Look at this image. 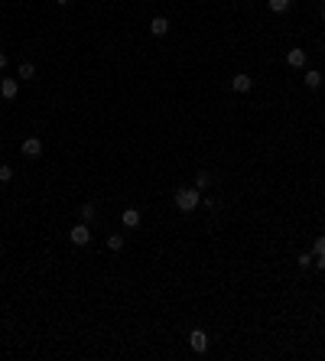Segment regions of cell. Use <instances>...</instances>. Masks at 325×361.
I'll return each mask as SVG.
<instances>
[{"label":"cell","mask_w":325,"mask_h":361,"mask_svg":"<svg viewBox=\"0 0 325 361\" xmlns=\"http://www.w3.org/2000/svg\"><path fill=\"white\" fill-rule=\"evenodd\" d=\"M199 202H202V196H199V189H195V186H182V189H176V208H179L182 215L195 212V208H199Z\"/></svg>","instance_id":"cell-1"},{"label":"cell","mask_w":325,"mask_h":361,"mask_svg":"<svg viewBox=\"0 0 325 361\" xmlns=\"http://www.w3.org/2000/svg\"><path fill=\"white\" fill-rule=\"evenodd\" d=\"M69 241H72V244H78V247L91 241V231H88V225H85V221H81V225H75V228L69 231Z\"/></svg>","instance_id":"cell-2"},{"label":"cell","mask_w":325,"mask_h":361,"mask_svg":"<svg viewBox=\"0 0 325 361\" xmlns=\"http://www.w3.org/2000/svg\"><path fill=\"white\" fill-rule=\"evenodd\" d=\"M189 345H192V352H205V348H208V335H205V332L202 329H192L189 332Z\"/></svg>","instance_id":"cell-3"},{"label":"cell","mask_w":325,"mask_h":361,"mask_svg":"<svg viewBox=\"0 0 325 361\" xmlns=\"http://www.w3.org/2000/svg\"><path fill=\"white\" fill-rule=\"evenodd\" d=\"M23 157H42V140H39V137H26L23 140Z\"/></svg>","instance_id":"cell-4"},{"label":"cell","mask_w":325,"mask_h":361,"mask_svg":"<svg viewBox=\"0 0 325 361\" xmlns=\"http://www.w3.org/2000/svg\"><path fill=\"white\" fill-rule=\"evenodd\" d=\"M0 94H3L7 101H13L16 94H20V85H16V79H3V81H0Z\"/></svg>","instance_id":"cell-5"},{"label":"cell","mask_w":325,"mask_h":361,"mask_svg":"<svg viewBox=\"0 0 325 361\" xmlns=\"http://www.w3.org/2000/svg\"><path fill=\"white\" fill-rule=\"evenodd\" d=\"M150 33H153V36H166V33H169V20H166V16H153V20H150Z\"/></svg>","instance_id":"cell-6"},{"label":"cell","mask_w":325,"mask_h":361,"mask_svg":"<svg viewBox=\"0 0 325 361\" xmlns=\"http://www.w3.org/2000/svg\"><path fill=\"white\" fill-rule=\"evenodd\" d=\"M250 85H254V79H250V75H244V72L231 79V88H234V91H250Z\"/></svg>","instance_id":"cell-7"},{"label":"cell","mask_w":325,"mask_h":361,"mask_svg":"<svg viewBox=\"0 0 325 361\" xmlns=\"http://www.w3.org/2000/svg\"><path fill=\"white\" fill-rule=\"evenodd\" d=\"M286 65L302 69V65H306V52H302V49H289V52H286Z\"/></svg>","instance_id":"cell-8"},{"label":"cell","mask_w":325,"mask_h":361,"mask_svg":"<svg viewBox=\"0 0 325 361\" xmlns=\"http://www.w3.org/2000/svg\"><path fill=\"white\" fill-rule=\"evenodd\" d=\"M121 221H124V228H137L140 225V212H137V208H124Z\"/></svg>","instance_id":"cell-9"},{"label":"cell","mask_w":325,"mask_h":361,"mask_svg":"<svg viewBox=\"0 0 325 361\" xmlns=\"http://www.w3.org/2000/svg\"><path fill=\"white\" fill-rule=\"evenodd\" d=\"M302 81H306V88H312V91H316V88H322V75H319L316 69L306 72V79H302Z\"/></svg>","instance_id":"cell-10"},{"label":"cell","mask_w":325,"mask_h":361,"mask_svg":"<svg viewBox=\"0 0 325 361\" xmlns=\"http://www.w3.org/2000/svg\"><path fill=\"white\" fill-rule=\"evenodd\" d=\"M289 3H293V0H267V7H270L273 13H286Z\"/></svg>","instance_id":"cell-11"},{"label":"cell","mask_w":325,"mask_h":361,"mask_svg":"<svg viewBox=\"0 0 325 361\" xmlns=\"http://www.w3.org/2000/svg\"><path fill=\"white\" fill-rule=\"evenodd\" d=\"M108 247L111 251H124V235H108Z\"/></svg>","instance_id":"cell-12"},{"label":"cell","mask_w":325,"mask_h":361,"mask_svg":"<svg viewBox=\"0 0 325 361\" xmlns=\"http://www.w3.org/2000/svg\"><path fill=\"white\" fill-rule=\"evenodd\" d=\"M33 75H36L33 62H23V65H20V79H33Z\"/></svg>","instance_id":"cell-13"},{"label":"cell","mask_w":325,"mask_h":361,"mask_svg":"<svg viewBox=\"0 0 325 361\" xmlns=\"http://www.w3.org/2000/svg\"><path fill=\"white\" fill-rule=\"evenodd\" d=\"M312 254H316V257H319V254H325V235L316 238V244H312Z\"/></svg>","instance_id":"cell-14"},{"label":"cell","mask_w":325,"mask_h":361,"mask_svg":"<svg viewBox=\"0 0 325 361\" xmlns=\"http://www.w3.org/2000/svg\"><path fill=\"white\" fill-rule=\"evenodd\" d=\"M78 212H81V221H91L94 218V205H81Z\"/></svg>","instance_id":"cell-15"},{"label":"cell","mask_w":325,"mask_h":361,"mask_svg":"<svg viewBox=\"0 0 325 361\" xmlns=\"http://www.w3.org/2000/svg\"><path fill=\"white\" fill-rule=\"evenodd\" d=\"M208 182H211V176H208V173H199V176H195V189H205Z\"/></svg>","instance_id":"cell-16"},{"label":"cell","mask_w":325,"mask_h":361,"mask_svg":"<svg viewBox=\"0 0 325 361\" xmlns=\"http://www.w3.org/2000/svg\"><path fill=\"white\" fill-rule=\"evenodd\" d=\"M312 257H316V254H299L296 264H299V267H312Z\"/></svg>","instance_id":"cell-17"},{"label":"cell","mask_w":325,"mask_h":361,"mask_svg":"<svg viewBox=\"0 0 325 361\" xmlns=\"http://www.w3.org/2000/svg\"><path fill=\"white\" fill-rule=\"evenodd\" d=\"M13 179V169L10 166H0V182H10Z\"/></svg>","instance_id":"cell-18"},{"label":"cell","mask_w":325,"mask_h":361,"mask_svg":"<svg viewBox=\"0 0 325 361\" xmlns=\"http://www.w3.org/2000/svg\"><path fill=\"white\" fill-rule=\"evenodd\" d=\"M312 264H316L319 270H325V254H319V257H312Z\"/></svg>","instance_id":"cell-19"},{"label":"cell","mask_w":325,"mask_h":361,"mask_svg":"<svg viewBox=\"0 0 325 361\" xmlns=\"http://www.w3.org/2000/svg\"><path fill=\"white\" fill-rule=\"evenodd\" d=\"M3 65H7V52H0V69H3Z\"/></svg>","instance_id":"cell-20"},{"label":"cell","mask_w":325,"mask_h":361,"mask_svg":"<svg viewBox=\"0 0 325 361\" xmlns=\"http://www.w3.org/2000/svg\"><path fill=\"white\" fill-rule=\"evenodd\" d=\"M59 3H72V0H59Z\"/></svg>","instance_id":"cell-21"},{"label":"cell","mask_w":325,"mask_h":361,"mask_svg":"<svg viewBox=\"0 0 325 361\" xmlns=\"http://www.w3.org/2000/svg\"><path fill=\"white\" fill-rule=\"evenodd\" d=\"M322 20H325V10H322Z\"/></svg>","instance_id":"cell-22"}]
</instances>
